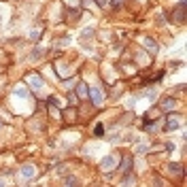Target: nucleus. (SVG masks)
I'll return each instance as SVG.
<instances>
[{
  "label": "nucleus",
  "mask_w": 187,
  "mask_h": 187,
  "mask_svg": "<svg viewBox=\"0 0 187 187\" xmlns=\"http://www.w3.org/2000/svg\"><path fill=\"white\" fill-rule=\"evenodd\" d=\"M32 85H36V87H40V85H43V83H40V81H38V77H32Z\"/></svg>",
  "instance_id": "obj_6"
},
{
  "label": "nucleus",
  "mask_w": 187,
  "mask_h": 187,
  "mask_svg": "<svg viewBox=\"0 0 187 187\" xmlns=\"http://www.w3.org/2000/svg\"><path fill=\"white\" fill-rule=\"evenodd\" d=\"M0 126H2V123H0Z\"/></svg>",
  "instance_id": "obj_8"
},
{
  "label": "nucleus",
  "mask_w": 187,
  "mask_h": 187,
  "mask_svg": "<svg viewBox=\"0 0 187 187\" xmlns=\"http://www.w3.org/2000/svg\"><path fill=\"white\" fill-rule=\"evenodd\" d=\"M100 100H102V98H100V91H98V89H91V102H94V104H100Z\"/></svg>",
  "instance_id": "obj_1"
},
{
  "label": "nucleus",
  "mask_w": 187,
  "mask_h": 187,
  "mask_svg": "<svg viewBox=\"0 0 187 187\" xmlns=\"http://www.w3.org/2000/svg\"><path fill=\"white\" fill-rule=\"evenodd\" d=\"M177 126H179L177 121H172V119H168V123H166V130H168V132H172V130H174Z\"/></svg>",
  "instance_id": "obj_2"
},
{
  "label": "nucleus",
  "mask_w": 187,
  "mask_h": 187,
  "mask_svg": "<svg viewBox=\"0 0 187 187\" xmlns=\"http://www.w3.org/2000/svg\"><path fill=\"white\" fill-rule=\"evenodd\" d=\"M102 166H104V168H111V166H113V157H106V159L102 162Z\"/></svg>",
  "instance_id": "obj_3"
},
{
  "label": "nucleus",
  "mask_w": 187,
  "mask_h": 187,
  "mask_svg": "<svg viewBox=\"0 0 187 187\" xmlns=\"http://www.w3.org/2000/svg\"><path fill=\"white\" fill-rule=\"evenodd\" d=\"M15 94L23 98V96H26V87H17V89H15Z\"/></svg>",
  "instance_id": "obj_5"
},
{
  "label": "nucleus",
  "mask_w": 187,
  "mask_h": 187,
  "mask_svg": "<svg viewBox=\"0 0 187 187\" xmlns=\"http://www.w3.org/2000/svg\"><path fill=\"white\" fill-rule=\"evenodd\" d=\"M102 132H104V128H102V126H98V128H96V134H98V136H102Z\"/></svg>",
  "instance_id": "obj_7"
},
{
  "label": "nucleus",
  "mask_w": 187,
  "mask_h": 187,
  "mask_svg": "<svg viewBox=\"0 0 187 187\" xmlns=\"http://www.w3.org/2000/svg\"><path fill=\"white\" fill-rule=\"evenodd\" d=\"M23 174H26V177L34 174V168H32V166H26V168H23Z\"/></svg>",
  "instance_id": "obj_4"
}]
</instances>
